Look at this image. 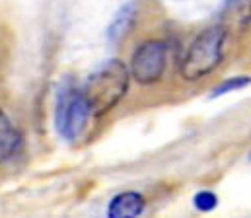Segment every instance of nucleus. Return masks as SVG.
<instances>
[{
  "mask_svg": "<svg viewBox=\"0 0 251 218\" xmlns=\"http://www.w3.org/2000/svg\"><path fill=\"white\" fill-rule=\"evenodd\" d=\"M128 69L121 61L111 59L98 67L82 88V97L88 105L90 115L101 117L109 113L126 94Z\"/></svg>",
  "mask_w": 251,
  "mask_h": 218,
  "instance_id": "1",
  "label": "nucleus"
},
{
  "mask_svg": "<svg viewBox=\"0 0 251 218\" xmlns=\"http://www.w3.org/2000/svg\"><path fill=\"white\" fill-rule=\"evenodd\" d=\"M226 29L222 25H214L204 29L189 47L185 61L181 65V74L185 80H199L210 74L222 61Z\"/></svg>",
  "mask_w": 251,
  "mask_h": 218,
  "instance_id": "2",
  "label": "nucleus"
},
{
  "mask_svg": "<svg viewBox=\"0 0 251 218\" xmlns=\"http://www.w3.org/2000/svg\"><path fill=\"white\" fill-rule=\"evenodd\" d=\"M88 117H90V111L82 97V92L74 90L68 84L63 86L59 90L57 109H55V125L59 135L66 141H74L86 127Z\"/></svg>",
  "mask_w": 251,
  "mask_h": 218,
  "instance_id": "3",
  "label": "nucleus"
},
{
  "mask_svg": "<svg viewBox=\"0 0 251 218\" xmlns=\"http://www.w3.org/2000/svg\"><path fill=\"white\" fill-rule=\"evenodd\" d=\"M170 51L172 45L168 41H146L144 45H140L130 61V73L134 80L140 84L158 82L168 69Z\"/></svg>",
  "mask_w": 251,
  "mask_h": 218,
  "instance_id": "4",
  "label": "nucleus"
},
{
  "mask_svg": "<svg viewBox=\"0 0 251 218\" xmlns=\"http://www.w3.org/2000/svg\"><path fill=\"white\" fill-rule=\"evenodd\" d=\"M146 207V201L136 191H125L111 199L107 207V218H138Z\"/></svg>",
  "mask_w": 251,
  "mask_h": 218,
  "instance_id": "5",
  "label": "nucleus"
},
{
  "mask_svg": "<svg viewBox=\"0 0 251 218\" xmlns=\"http://www.w3.org/2000/svg\"><path fill=\"white\" fill-rule=\"evenodd\" d=\"M20 148V135L6 117V113L0 109V164L10 160Z\"/></svg>",
  "mask_w": 251,
  "mask_h": 218,
  "instance_id": "6",
  "label": "nucleus"
},
{
  "mask_svg": "<svg viewBox=\"0 0 251 218\" xmlns=\"http://www.w3.org/2000/svg\"><path fill=\"white\" fill-rule=\"evenodd\" d=\"M216 205H218V199H216V195L210 193V191H201V193L195 195V207H197L199 211L208 213V211L216 209Z\"/></svg>",
  "mask_w": 251,
  "mask_h": 218,
  "instance_id": "7",
  "label": "nucleus"
},
{
  "mask_svg": "<svg viewBox=\"0 0 251 218\" xmlns=\"http://www.w3.org/2000/svg\"><path fill=\"white\" fill-rule=\"evenodd\" d=\"M126 22H130V8H126L121 12V16L117 18V22L111 25V29H109V35H111V39H117L121 33H125V24Z\"/></svg>",
  "mask_w": 251,
  "mask_h": 218,
  "instance_id": "8",
  "label": "nucleus"
}]
</instances>
